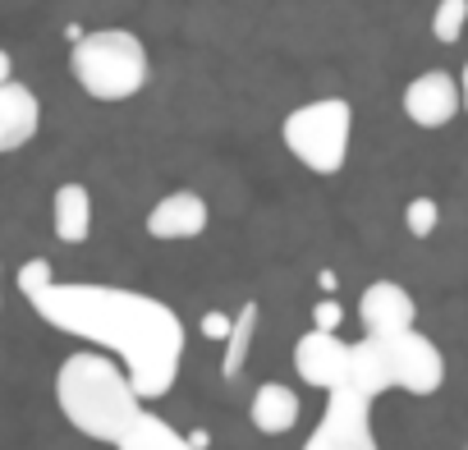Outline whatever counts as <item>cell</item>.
I'll return each instance as SVG.
<instances>
[{
	"label": "cell",
	"instance_id": "cell-1",
	"mask_svg": "<svg viewBox=\"0 0 468 450\" xmlns=\"http://www.w3.org/2000/svg\"><path fill=\"white\" fill-rule=\"evenodd\" d=\"M19 290L56 331L106 345L120 359L138 400H156L175 386L184 359V327L161 299L120 285H60L47 258L19 267Z\"/></svg>",
	"mask_w": 468,
	"mask_h": 450
},
{
	"label": "cell",
	"instance_id": "cell-2",
	"mask_svg": "<svg viewBox=\"0 0 468 450\" xmlns=\"http://www.w3.org/2000/svg\"><path fill=\"white\" fill-rule=\"evenodd\" d=\"M56 404L83 436L111 445L143 413V400L133 395L124 368L106 354H69L56 372Z\"/></svg>",
	"mask_w": 468,
	"mask_h": 450
},
{
	"label": "cell",
	"instance_id": "cell-3",
	"mask_svg": "<svg viewBox=\"0 0 468 450\" xmlns=\"http://www.w3.org/2000/svg\"><path fill=\"white\" fill-rule=\"evenodd\" d=\"M441 381H445V359L422 331L363 336L358 345H349V381L345 386L367 400H377L390 386H399L409 395H436Z\"/></svg>",
	"mask_w": 468,
	"mask_h": 450
},
{
	"label": "cell",
	"instance_id": "cell-4",
	"mask_svg": "<svg viewBox=\"0 0 468 450\" xmlns=\"http://www.w3.org/2000/svg\"><path fill=\"white\" fill-rule=\"evenodd\" d=\"M74 79L97 102H129L147 83V51L124 28H101L74 42Z\"/></svg>",
	"mask_w": 468,
	"mask_h": 450
},
{
	"label": "cell",
	"instance_id": "cell-5",
	"mask_svg": "<svg viewBox=\"0 0 468 450\" xmlns=\"http://www.w3.org/2000/svg\"><path fill=\"white\" fill-rule=\"evenodd\" d=\"M349 129H354L349 102L326 97V102H308V106L290 111L281 124V138L313 175H335L349 156Z\"/></svg>",
	"mask_w": 468,
	"mask_h": 450
},
{
	"label": "cell",
	"instance_id": "cell-6",
	"mask_svg": "<svg viewBox=\"0 0 468 450\" xmlns=\"http://www.w3.org/2000/svg\"><path fill=\"white\" fill-rule=\"evenodd\" d=\"M303 450H377L372 436V400L358 391H326V413Z\"/></svg>",
	"mask_w": 468,
	"mask_h": 450
},
{
	"label": "cell",
	"instance_id": "cell-7",
	"mask_svg": "<svg viewBox=\"0 0 468 450\" xmlns=\"http://www.w3.org/2000/svg\"><path fill=\"white\" fill-rule=\"evenodd\" d=\"M294 368L317 391H340L349 381V345L335 331H308L294 345Z\"/></svg>",
	"mask_w": 468,
	"mask_h": 450
},
{
	"label": "cell",
	"instance_id": "cell-8",
	"mask_svg": "<svg viewBox=\"0 0 468 450\" xmlns=\"http://www.w3.org/2000/svg\"><path fill=\"white\" fill-rule=\"evenodd\" d=\"M358 317H363L367 336H399V331H413L418 308H413V295H409L404 285H395V281H377V285L363 290V299H358Z\"/></svg>",
	"mask_w": 468,
	"mask_h": 450
},
{
	"label": "cell",
	"instance_id": "cell-9",
	"mask_svg": "<svg viewBox=\"0 0 468 450\" xmlns=\"http://www.w3.org/2000/svg\"><path fill=\"white\" fill-rule=\"evenodd\" d=\"M454 111H459V88H454V79L441 74V70H431V74H422V79H413V83L404 88V115H409L413 124H422V129L450 124Z\"/></svg>",
	"mask_w": 468,
	"mask_h": 450
},
{
	"label": "cell",
	"instance_id": "cell-10",
	"mask_svg": "<svg viewBox=\"0 0 468 450\" xmlns=\"http://www.w3.org/2000/svg\"><path fill=\"white\" fill-rule=\"evenodd\" d=\"M42 124V106L33 88L24 83H0V152H19Z\"/></svg>",
	"mask_w": 468,
	"mask_h": 450
},
{
	"label": "cell",
	"instance_id": "cell-11",
	"mask_svg": "<svg viewBox=\"0 0 468 450\" xmlns=\"http://www.w3.org/2000/svg\"><path fill=\"white\" fill-rule=\"evenodd\" d=\"M207 230V202L197 193H170L147 211V235L156 240H193Z\"/></svg>",
	"mask_w": 468,
	"mask_h": 450
},
{
	"label": "cell",
	"instance_id": "cell-12",
	"mask_svg": "<svg viewBox=\"0 0 468 450\" xmlns=\"http://www.w3.org/2000/svg\"><path fill=\"white\" fill-rule=\"evenodd\" d=\"M249 413H253V427L258 432L281 436V432H290L299 423V395L290 386H281V381H262L253 391V409Z\"/></svg>",
	"mask_w": 468,
	"mask_h": 450
},
{
	"label": "cell",
	"instance_id": "cell-13",
	"mask_svg": "<svg viewBox=\"0 0 468 450\" xmlns=\"http://www.w3.org/2000/svg\"><path fill=\"white\" fill-rule=\"evenodd\" d=\"M92 235V198L83 184H60L56 188V240L60 244H83Z\"/></svg>",
	"mask_w": 468,
	"mask_h": 450
},
{
	"label": "cell",
	"instance_id": "cell-14",
	"mask_svg": "<svg viewBox=\"0 0 468 450\" xmlns=\"http://www.w3.org/2000/svg\"><path fill=\"white\" fill-rule=\"evenodd\" d=\"M115 450H188V436L184 432H175L161 413H138L129 427H124V436L115 441Z\"/></svg>",
	"mask_w": 468,
	"mask_h": 450
},
{
	"label": "cell",
	"instance_id": "cell-15",
	"mask_svg": "<svg viewBox=\"0 0 468 450\" xmlns=\"http://www.w3.org/2000/svg\"><path fill=\"white\" fill-rule=\"evenodd\" d=\"M253 327H258V304H244V313L229 322V349H225V377H239L249 345H253Z\"/></svg>",
	"mask_w": 468,
	"mask_h": 450
},
{
	"label": "cell",
	"instance_id": "cell-16",
	"mask_svg": "<svg viewBox=\"0 0 468 450\" xmlns=\"http://www.w3.org/2000/svg\"><path fill=\"white\" fill-rule=\"evenodd\" d=\"M463 24H468V0H441L436 15H431V33H436V42H445V47L459 42Z\"/></svg>",
	"mask_w": 468,
	"mask_h": 450
},
{
	"label": "cell",
	"instance_id": "cell-17",
	"mask_svg": "<svg viewBox=\"0 0 468 450\" xmlns=\"http://www.w3.org/2000/svg\"><path fill=\"white\" fill-rule=\"evenodd\" d=\"M436 216H441V211H436V202H431V198H413V202H409V211H404L409 230H413L418 240H427V235L436 230Z\"/></svg>",
	"mask_w": 468,
	"mask_h": 450
},
{
	"label": "cell",
	"instance_id": "cell-18",
	"mask_svg": "<svg viewBox=\"0 0 468 450\" xmlns=\"http://www.w3.org/2000/svg\"><path fill=\"white\" fill-rule=\"evenodd\" d=\"M313 322H317L313 331H335V322H340V304H331V299L317 304V308H313Z\"/></svg>",
	"mask_w": 468,
	"mask_h": 450
},
{
	"label": "cell",
	"instance_id": "cell-19",
	"mask_svg": "<svg viewBox=\"0 0 468 450\" xmlns=\"http://www.w3.org/2000/svg\"><path fill=\"white\" fill-rule=\"evenodd\" d=\"M202 336H207V340H225V336H229V317L207 313V317H202Z\"/></svg>",
	"mask_w": 468,
	"mask_h": 450
},
{
	"label": "cell",
	"instance_id": "cell-20",
	"mask_svg": "<svg viewBox=\"0 0 468 450\" xmlns=\"http://www.w3.org/2000/svg\"><path fill=\"white\" fill-rule=\"evenodd\" d=\"M207 445H211V436H207L202 427H193V432H188V450H207Z\"/></svg>",
	"mask_w": 468,
	"mask_h": 450
},
{
	"label": "cell",
	"instance_id": "cell-21",
	"mask_svg": "<svg viewBox=\"0 0 468 450\" xmlns=\"http://www.w3.org/2000/svg\"><path fill=\"white\" fill-rule=\"evenodd\" d=\"M459 106L468 111V65H463V83H459Z\"/></svg>",
	"mask_w": 468,
	"mask_h": 450
},
{
	"label": "cell",
	"instance_id": "cell-22",
	"mask_svg": "<svg viewBox=\"0 0 468 450\" xmlns=\"http://www.w3.org/2000/svg\"><path fill=\"white\" fill-rule=\"evenodd\" d=\"M0 83H10V56L0 51Z\"/></svg>",
	"mask_w": 468,
	"mask_h": 450
}]
</instances>
